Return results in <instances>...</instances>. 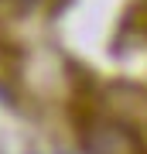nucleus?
<instances>
[{
    "instance_id": "f257e3e1",
    "label": "nucleus",
    "mask_w": 147,
    "mask_h": 154,
    "mask_svg": "<svg viewBox=\"0 0 147 154\" xmlns=\"http://www.w3.org/2000/svg\"><path fill=\"white\" fill-rule=\"evenodd\" d=\"M0 93L72 154H147V0H0Z\"/></svg>"
}]
</instances>
